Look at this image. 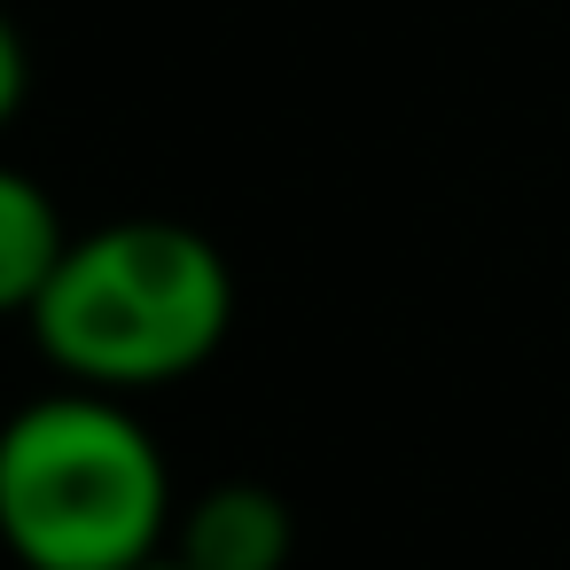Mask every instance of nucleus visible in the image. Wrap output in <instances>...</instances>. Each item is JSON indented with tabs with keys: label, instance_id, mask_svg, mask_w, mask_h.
I'll return each mask as SVG.
<instances>
[{
	"label": "nucleus",
	"instance_id": "6",
	"mask_svg": "<svg viewBox=\"0 0 570 570\" xmlns=\"http://www.w3.org/2000/svg\"><path fill=\"white\" fill-rule=\"evenodd\" d=\"M149 570H188V562H173V554H157V562H149Z\"/></svg>",
	"mask_w": 570,
	"mask_h": 570
},
{
	"label": "nucleus",
	"instance_id": "2",
	"mask_svg": "<svg viewBox=\"0 0 570 570\" xmlns=\"http://www.w3.org/2000/svg\"><path fill=\"white\" fill-rule=\"evenodd\" d=\"M0 547L24 570H149L173 547V469L110 391H48L0 422Z\"/></svg>",
	"mask_w": 570,
	"mask_h": 570
},
{
	"label": "nucleus",
	"instance_id": "5",
	"mask_svg": "<svg viewBox=\"0 0 570 570\" xmlns=\"http://www.w3.org/2000/svg\"><path fill=\"white\" fill-rule=\"evenodd\" d=\"M24 95H32V56H24V32H17L9 17H0V134L17 126Z\"/></svg>",
	"mask_w": 570,
	"mask_h": 570
},
{
	"label": "nucleus",
	"instance_id": "1",
	"mask_svg": "<svg viewBox=\"0 0 570 570\" xmlns=\"http://www.w3.org/2000/svg\"><path fill=\"white\" fill-rule=\"evenodd\" d=\"M24 321L48 367H63L79 391H165L227 344L235 266L180 219H110L63 243Z\"/></svg>",
	"mask_w": 570,
	"mask_h": 570
},
{
	"label": "nucleus",
	"instance_id": "4",
	"mask_svg": "<svg viewBox=\"0 0 570 570\" xmlns=\"http://www.w3.org/2000/svg\"><path fill=\"white\" fill-rule=\"evenodd\" d=\"M63 212L56 196L17 173V165H0V321L9 313H32V297L48 289L56 258H63Z\"/></svg>",
	"mask_w": 570,
	"mask_h": 570
},
{
	"label": "nucleus",
	"instance_id": "3",
	"mask_svg": "<svg viewBox=\"0 0 570 570\" xmlns=\"http://www.w3.org/2000/svg\"><path fill=\"white\" fill-rule=\"evenodd\" d=\"M289 547H297V515L274 484H250V476H227L212 492H196L180 515H173V562L188 570H289Z\"/></svg>",
	"mask_w": 570,
	"mask_h": 570
}]
</instances>
